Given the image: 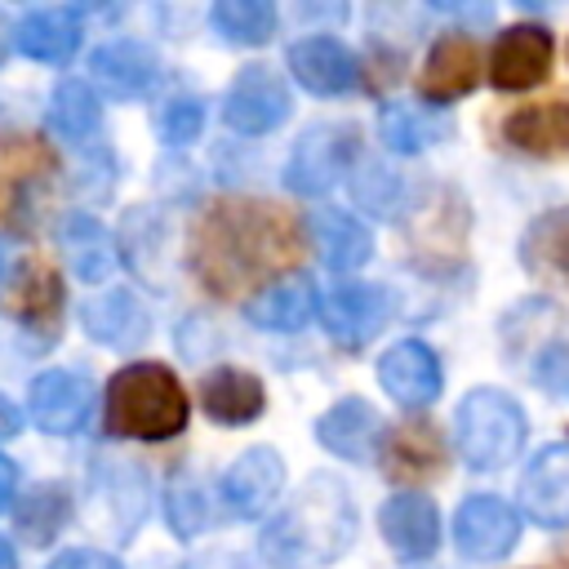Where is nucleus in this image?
I'll return each instance as SVG.
<instances>
[{"label": "nucleus", "mask_w": 569, "mask_h": 569, "mask_svg": "<svg viewBox=\"0 0 569 569\" xmlns=\"http://www.w3.org/2000/svg\"><path fill=\"white\" fill-rule=\"evenodd\" d=\"M89 76L111 98H138V93H147L160 80V58L147 44H138V40H111V44L93 49Z\"/></svg>", "instance_id": "obj_20"}, {"label": "nucleus", "mask_w": 569, "mask_h": 569, "mask_svg": "<svg viewBox=\"0 0 569 569\" xmlns=\"http://www.w3.org/2000/svg\"><path fill=\"white\" fill-rule=\"evenodd\" d=\"M13 489H18V471H13V462L0 453V511L9 507V498H13Z\"/></svg>", "instance_id": "obj_38"}, {"label": "nucleus", "mask_w": 569, "mask_h": 569, "mask_svg": "<svg viewBox=\"0 0 569 569\" xmlns=\"http://www.w3.org/2000/svg\"><path fill=\"white\" fill-rule=\"evenodd\" d=\"M378 382H382V391L396 400V405H405V409H422V405H431L436 396H440V382H445V373H440V360H436V351L427 347V342H396L382 360H378Z\"/></svg>", "instance_id": "obj_13"}, {"label": "nucleus", "mask_w": 569, "mask_h": 569, "mask_svg": "<svg viewBox=\"0 0 569 569\" xmlns=\"http://www.w3.org/2000/svg\"><path fill=\"white\" fill-rule=\"evenodd\" d=\"M89 400H93L89 382L71 369H44L27 391V409H31L36 427L49 431V436L80 431L84 418H89Z\"/></svg>", "instance_id": "obj_14"}, {"label": "nucleus", "mask_w": 569, "mask_h": 569, "mask_svg": "<svg viewBox=\"0 0 569 569\" xmlns=\"http://www.w3.org/2000/svg\"><path fill=\"white\" fill-rule=\"evenodd\" d=\"M307 236H311V244H316V253H320V262L329 271H356V267H365L373 258L369 227L347 209L325 204V209L307 213Z\"/></svg>", "instance_id": "obj_19"}, {"label": "nucleus", "mask_w": 569, "mask_h": 569, "mask_svg": "<svg viewBox=\"0 0 569 569\" xmlns=\"http://www.w3.org/2000/svg\"><path fill=\"white\" fill-rule=\"evenodd\" d=\"M62 249H67V258H71V271L80 276V280H107V271H111V262H116V253H111V236L102 231V222L98 218H89V213H71L67 222H62Z\"/></svg>", "instance_id": "obj_30"}, {"label": "nucleus", "mask_w": 569, "mask_h": 569, "mask_svg": "<svg viewBox=\"0 0 569 569\" xmlns=\"http://www.w3.org/2000/svg\"><path fill=\"white\" fill-rule=\"evenodd\" d=\"M209 22L227 44H267L276 36V9L267 0H218Z\"/></svg>", "instance_id": "obj_31"}, {"label": "nucleus", "mask_w": 569, "mask_h": 569, "mask_svg": "<svg viewBox=\"0 0 569 569\" xmlns=\"http://www.w3.org/2000/svg\"><path fill=\"white\" fill-rule=\"evenodd\" d=\"M302 253V227L293 222L289 209L271 200H244L227 196L213 200L196 227H191V249L187 262L196 280L218 293V298H244L258 284L284 276Z\"/></svg>", "instance_id": "obj_1"}, {"label": "nucleus", "mask_w": 569, "mask_h": 569, "mask_svg": "<svg viewBox=\"0 0 569 569\" xmlns=\"http://www.w3.org/2000/svg\"><path fill=\"white\" fill-rule=\"evenodd\" d=\"M351 533H356V516H351L347 489L338 480H329V476H316L267 525L262 551H267V560H276L284 569L325 565V560L342 556V547L351 542Z\"/></svg>", "instance_id": "obj_2"}, {"label": "nucleus", "mask_w": 569, "mask_h": 569, "mask_svg": "<svg viewBox=\"0 0 569 569\" xmlns=\"http://www.w3.org/2000/svg\"><path fill=\"white\" fill-rule=\"evenodd\" d=\"M382 538L400 560H427L440 542V516L431 507V498L422 493H396L382 502L378 511Z\"/></svg>", "instance_id": "obj_18"}, {"label": "nucleus", "mask_w": 569, "mask_h": 569, "mask_svg": "<svg viewBox=\"0 0 569 569\" xmlns=\"http://www.w3.org/2000/svg\"><path fill=\"white\" fill-rule=\"evenodd\" d=\"M9 436H18V409L0 396V440H9Z\"/></svg>", "instance_id": "obj_39"}, {"label": "nucleus", "mask_w": 569, "mask_h": 569, "mask_svg": "<svg viewBox=\"0 0 569 569\" xmlns=\"http://www.w3.org/2000/svg\"><path fill=\"white\" fill-rule=\"evenodd\" d=\"M107 431L124 440H169L187 427V391L173 369L138 360L107 382Z\"/></svg>", "instance_id": "obj_3"}, {"label": "nucleus", "mask_w": 569, "mask_h": 569, "mask_svg": "<svg viewBox=\"0 0 569 569\" xmlns=\"http://www.w3.org/2000/svg\"><path fill=\"white\" fill-rule=\"evenodd\" d=\"M516 538H520V520L493 493L467 498L458 507V516H453V542H458V551L467 560H498V556H507L516 547Z\"/></svg>", "instance_id": "obj_10"}, {"label": "nucleus", "mask_w": 569, "mask_h": 569, "mask_svg": "<svg viewBox=\"0 0 569 569\" xmlns=\"http://www.w3.org/2000/svg\"><path fill=\"white\" fill-rule=\"evenodd\" d=\"M378 436H382V418H378V409L369 405V400H338L333 409H325L320 413V422H316V440L329 449V453H338V458H369L373 453V445H378Z\"/></svg>", "instance_id": "obj_22"}, {"label": "nucleus", "mask_w": 569, "mask_h": 569, "mask_svg": "<svg viewBox=\"0 0 569 569\" xmlns=\"http://www.w3.org/2000/svg\"><path fill=\"white\" fill-rule=\"evenodd\" d=\"M551 71V31L533 27V22H516L493 40L489 53V80L507 93L516 89H533L542 76Z\"/></svg>", "instance_id": "obj_11"}, {"label": "nucleus", "mask_w": 569, "mask_h": 569, "mask_svg": "<svg viewBox=\"0 0 569 569\" xmlns=\"http://www.w3.org/2000/svg\"><path fill=\"white\" fill-rule=\"evenodd\" d=\"M289 71L293 80L316 93V98H333V93H347L360 76V62L351 58V49L333 36H307L298 44H289Z\"/></svg>", "instance_id": "obj_15"}, {"label": "nucleus", "mask_w": 569, "mask_h": 569, "mask_svg": "<svg viewBox=\"0 0 569 569\" xmlns=\"http://www.w3.org/2000/svg\"><path fill=\"white\" fill-rule=\"evenodd\" d=\"M84 333L93 338V342H107V347H138L142 338H147V311H142V302L129 293V289H107V293H98V298H89L84 302Z\"/></svg>", "instance_id": "obj_23"}, {"label": "nucleus", "mask_w": 569, "mask_h": 569, "mask_svg": "<svg viewBox=\"0 0 569 569\" xmlns=\"http://www.w3.org/2000/svg\"><path fill=\"white\" fill-rule=\"evenodd\" d=\"M200 405L213 422H249L262 413V382L244 369H213L200 378Z\"/></svg>", "instance_id": "obj_27"}, {"label": "nucleus", "mask_w": 569, "mask_h": 569, "mask_svg": "<svg viewBox=\"0 0 569 569\" xmlns=\"http://www.w3.org/2000/svg\"><path fill=\"white\" fill-rule=\"evenodd\" d=\"M520 262L542 280H569V209H551L529 222L520 240Z\"/></svg>", "instance_id": "obj_28"}, {"label": "nucleus", "mask_w": 569, "mask_h": 569, "mask_svg": "<svg viewBox=\"0 0 569 569\" xmlns=\"http://www.w3.org/2000/svg\"><path fill=\"white\" fill-rule=\"evenodd\" d=\"M169 520H173L178 533H196L200 520H204V511H200V493H191V489H173V498H169Z\"/></svg>", "instance_id": "obj_36"}, {"label": "nucleus", "mask_w": 569, "mask_h": 569, "mask_svg": "<svg viewBox=\"0 0 569 569\" xmlns=\"http://www.w3.org/2000/svg\"><path fill=\"white\" fill-rule=\"evenodd\" d=\"M533 382L551 396H565L569 400V342H551L538 351L533 360Z\"/></svg>", "instance_id": "obj_35"}, {"label": "nucleus", "mask_w": 569, "mask_h": 569, "mask_svg": "<svg viewBox=\"0 0 569 569\" xmlns=\"http://www.w3.org/2000/svg\"><path fill=\"white\" fill-rule=\"evenodd\" d=\"M378 129H382V142L400 156H413L440 138H449V120L440 111H422V107H409V102H387L382 116H378Z\"/></svg>", "instance_id": "obj_29"}, {"label": "nucleus", "mask_w": 569, "mask_h": 569, "mask_svg": "<svg viewBox=\"0 0 569 569\" xmlns=\"http://www.w3.org/2000/svg\"><path fill=\"white\" fill-rule=\"evenodd\" d=\"M67 516H71V498H67L62 485H36V489L18 502V511H13L18 533H22L31 547H44V542L67 525Z\"/></svg>", "instance_id": "obj_32"}, {"label": "nucleus", "mask_w": 569, "mask_h": 569, "mask_svg": "<svg viewBox=\"0 0 569 569\" xmlns=\"http://www.w3.org/2000/svg\"><path fill=\"white\" fill-rule=\"evenodd\" d=\"M160 138L169 142V147H187V142H196L200 138V129H204V102L200 98H169L164 107H160Z\"/></svg>", "instance_id": "obj_34"}, {"label": "nucleus", "mask_w": 569, "mask_h": 569, "mask_svg": "<svg viewBox=\"0 0 569 569\" xmlns=\"http://www.w3.org/2000/svg\"><path fill=\"white\" fill-rule=\"evenodd\" d=\"M480 80V49L471 36L462 31H449L431 44L427 62H422V76H418V93L427 102H453L462 93H471Z\"/></svg>", "instance_id": "obj_16"}, {"label": "nucleus", "mask_w": 569, "mask_h": 569, "mask_svg": "<svg viewBox=\"0 0 569 569\" xmlns=\"http://www.w3.org/2000/svg\"><path fill=\"white\" fill-rule=\"evenodd\" d=\"M0 569H13V547L0 538Z\"/></svg>", "instance_id": "obj_41"}, {"label": "nucleus", "mask_w": 569, "mask_h": 569, "mask_svg": "<svg viewBox=\"0 0 569 569\" xmlns=\"http://www.w3.org/2000/svg\"><path fill=\"white\" fill-rule=\"evenodd\" d=\"M320 307V293L307 276H280L249 298V320L267 333H298Z\"/></svg>", "instance_id": "obj_21"}, {"label": "nucleus", "mask_w": 569, "mask_h": 569, "mask_svg": "<svg viewBox=\"0 0 569 569\" xmlns=\"http://www.w3.org/2000/svg\"><path fill=\"white\" fill-rule=\"evenodd\" d=\"M520 507L547 529L569 525V445H547L520 476Z\"/></svg>", "instance_id": "obj_12"}, {"label": "nucleus", "mask_w": 569, "mask_h": 569, "mask_svg": "<svg viewBox=\"0 0 569 569\" xmlns=\"http://www.w3.org/2000/svg\"><path fill=\"white\" fill-rule=\"evenodd\" d=\"M440 462H445V449H440V436L427 422H400V427H391V436L382 445V471L391 480H427V476H440Z\"/></svg>", "instance_id": "obj_25"}, {"label": "nucleus", "mask_w": 569, "mask_h": 569, "mask_svg": "<svg viewBox=\"0 0 569 569\" xmlns=\"http://www.w3.org/2000/svg\"><path fill=\"white\" fill-rule=\"evenodd\" d=\"M360 160V129L356 124H316L307 129L293 151H289V164H284V182L298 191V196H320L329 187H338Z\"/></svg>", "instance_id": "obj_5"}, {"label": "nucleus", "mask_w": 569, "mask_h": 569, "mask_svg": "<svg viewBox=\"0 0 569 569\" xmlns=\"http://www.w3.org/2000/svg\"><path fill=\"white\" fill-rule=\"evenodd\" d=\"M102 120V107H98V93L84 84V80H62L49 98V124L62 133V138H89Z\"/></svg>", "instance_id": "obj_33"}, {"label": "nucleus", "mask_w": 569, "mask_h": 569, "mask_svg": "<svg viewBox=\"0 0 569 569\" xmlns=\"http://www.w3.org/2000/svg\"><path fill=\"white\" fill-rule=\"evenodd\" d=\"M320 325L325 333L338 342V347H365L373 342L391 311H396V298L382 289V284H369V280H342V284H329L320 293Z\"/></svg>", "instance_id": "obj_6"}, {"label": "nucleus", "mask_w": 569, "mask_h": 569, "mask_svg": "<svg viewBox=\"0 0 569 569\" xmlns=\"http://www.w3.org/2000/svg\"><path fill=\"white\" fill-rule=\"evenodd\" d=\"M520 445H525V413L511 396L480 387L458 405V453L471 471H498L516 462Z\"/></svg>", "instance_id": "obj_4"}, {"label": "nucleus", "mask_w": 569, "mask_h": 569, "mask_svg": "<svg viewBox=\"0 0 569 569\" xmlns=\"http://www.w3.org/2000/svg\"><path fill=\"white\" fill-rule=\"evenodd\" d=\"M13 44L36 62H67L80 44V18L71 9H31L13 27Z\"/></svg>", "instance_id": "obj_26"}, {"label": "nucleus", "mask_w": 569, "mask_h": 569, "mask_svg": "<svg viewBox=\"0 0 569 569\" xmlns=\"http://www.w3.org/2000/svg\"><path fill=\"white\" fill-rule=\"evenodd\" d=\"M289 107H293V102H289L284 76L271 71L267 62H253V67H244V71L231 80V89H227V98H222V120H227L236 133L258 138V133H271L276 124H284Z\"/></svg>", "instance_id": "obj_8"}, {"label": "nucleus", "mask_w": 569, "mask_h": 569, "mask_svg": "<svg viewBox=\"0 0 569 569\" xmlns=\"http://www.w3.org/2000/svg\"><path fill=\"white\" fill-rule=\"evenodd\" d=\"M4 311L40 333H58V316H62V276L44 253H27L4 289Z\"/></svg>", "instance_id": "obj_9"}, {"label": "nucleus", "mask_w": 569, "mask_h": 569, "mask_svg": "<svg viewBox=\"0 0 569 569\" xmlns=\"http://www.w3.org/2000/svg\"><path fill=\"white\" fill-rule=\"evenodd\" d=\"M280 489H284V462L267 445L240 453L222 476V498L236 516H262L280 498Z\"/></svg>", "instance_id": "obj_17"}, {"label": "nucleus", "mask_w": 569, "mask_h": 569, "mask_svg": "<svg viewBox=\"0 0 569 569\" xmlns=\"http://www.w3.org/2000/svg\"><path fill=\"white\" fill-rule=\"evenodd\" d=\"M502 138L529 156H569V102H538L511 111Z\"/></svg>", "instance_id": "obj_24"}, {"label": "nucleus", "mask_w": 569, "mask_h": 569, "mask_svg": "<svg viewBox=\"0 0 569 569\" xmlns=\"http://www.w3.org/2000/svg\"><path fill=\"white\" fill-rule=\"evenodd\" d=\"M9 44H13V27H9V18L0 13V62L9 58Z\"/></svg>", "instance_id": "obj_40"}, {"label": "nucleus", "mask_w": 569, "mask_h": 569, "mask_svg": "<svg viewBox=\"0 0 569 569\" xmlns=\"http://www.w3.org/2000/svg\"><path fill=\"white\" fill-rule=\"evenodd\" d=\"M49 569H120V560L116 556H107V551H89V547H76V551H62V556H53V565Z\"/></svg>", "instance_id": "obj_37"}, {"label": "nucleus", "mask_w": 569, "mask_h": 569, "mask_svg": "<svg viewBox=\"0 0 569 569\" xmlns=\"http://www.w3.org/2000/svg\"><path fill=\"white\" fill-rule=\"evenodd\" d=\"M58 173V156L49 142L18 133L0 142V231L22 227L31 213V196Z\"/></svg>", "instance_id": "obj_7"}]
</instances>
